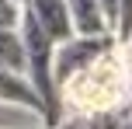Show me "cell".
I'll list each match as a JSON object with an SVG mask.
<instances>
[{"instance_id": "obj_1", "label": "cell", "mask_w": 132, "mask_h": 129, "mask_svg": "<svg viewBox=\"0 0 132 129\" xmlns=\"http://www.w3.org/2000/svg\"><path fill=\"white\" fill-rule=\"evenodd\" d=\"M63 119L70 115H97V112H125L132 108V77L122 66L118 49L94 63L90 70L77 73L59 91Z\"/></svg>"}, {"instance_id": "obj_2", "label": "cell", "mask_w": 132, "mask_h": 129, "mask_svg": "<svg viewBox=\"0 0 132 129\" xmlns=\"http://www.w3.org/2000/svg\"><path fill=\"white\" fill-rule=\"evenodd\" d=\"M118 49V39L115 35H104V39H73L66 45L56 49V87H66L77 73L90 70L94 63H101L104 56H111Z\"/></svg>"}, {"instance_id": "obj_3", "label": "cell", "mask_w": 132, "mask_h": 129, "mask_svg": "<svg viewBox=\"0 0 132 129\" xmlns=\"http://www.w3.org/2000/svg\"><path fill=\"white\" fill-rule=\"evenodd\" d=\"M24 11H28V18H31L56 45H66V42L77 39L73 14H70V0H31Z\"/></svg>"}, {"instance_id": "obj_4", "label": "cell", "mask_w": 132, "mask_h": 129, "mask_svg": "<svg viewBox=\"0 0 132 129\" xmlns=\"http://www.w3.org/2000/svg\"><path fill=\"white\" fill-rule=\"evenodd\" d=\"M70 14H73L77 39H104V35H115L101 0H70Z\"/></svg>"}, {"instance_id": "obj_5", "label": "cell", "mask_w": 132, "mask_h": 129, "mask_svg": "<svg viewBox=\"0 0 132 129\" xmlns=\"http://www.w3.org/2000/svg\"><path fill=\"white\" fill-rule=\"evenodd\" d=\"M0 101L18 105V108H24V112H35V115L42 119V126H45V105L35 94V87H31L28 77H14V73H4V70H0Z\"/></svg>"}, {"instance_id": "obj_6", "label": "cell", "mask_w": 132, "mask_h": 129, "mask_svg": "<svg viewBox=\"0 0 132 129\" xmlns=\"http://www.w3.org/2000/svg\"><path fill=\"white\" fill-rule=\"evenodd\" d=\"M0 70L14 77H28V52L21 28H0Z\"/></svg>"}, {"instance_id": "obj_7", "label": "cell", "mask_w": 132, "mask_h": 129, "mask_svg": "<svg viewBox=\"0 0 132 129\" xmlns=\"http://www.w3.org/2000/svg\"><path fill=\"white\" fill-rule=\"evenodd\" d=\"M129 115H132V108H125V112H97V115H70V119H63L59 129H122Z\"/></svg>"}, {"instance_id": "obj_8", "label": "cell", "mask_w": 132, "mask_h": 129, "mask_svg": "<svg viewBox=\"0 0 132 129\" xmlns=\"http://www.w3.org/2000/svg\"><path fill=\"white\" fill-rule=\"evenodd\" d=\"M24 21V7L18 0H0V28H21Z\"/></svg>"}, {"instance_id": "obj_9", "label": "cell", "mask_w": 132, "mask_h": 129, "mask_svg": "<svg viewBox=\"0 0 132 129\" xmlns=\"http://www.w3.org/2000/svg\"><path fill=\"white\" fill-rule=\"evenodd\" d=\"M118 59L129 70V77H132V42H118Z\"/></svg>"}, {"instance_id": "obj_10", "label": "cell", "mask_w": 132, "mask_h": 129, "mask_svg": "<svg viewBox=\"0 0 132 129\" xmlns=\"http://www.w3.org/2000/svg\"><path fill=\"white\" fill-rule=\"evenodd\" d=\"M122 129H132V115H129V119H125V126H122Z\"/></svg>"}, {"instance_id": "obj_11", "label": "cell", "mask_w": 132, "mask_h": 129, "mask_svg": "<svg viewBox=\"0 0 132 129\" xmlns=\"http://www.w3.org/2000/svg\"><path fill=\"white\" fill-rule=\"evenodd\" d=\"M18 4H21V7H28V4H31V0H18Z\"/></svg>"}, {"instance_id": "obj_12", "label": "cell", "mask_w": 132, "mask_h": 129, "mask_svg": "<svg viewBox=\"0 0 132 129\" xmlns=\"http://www.w3.org/2000/svg\"><path fill=\"white\" fill-rule=\"evenodd\" d=\"M42 129H45V126H42Z\"/></svg>"}]
</instances>
